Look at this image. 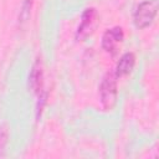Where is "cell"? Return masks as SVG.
Masks as SVG:
<instances>
[{
  "label": "cell",
  "instance_id": "3",
  "mask_svg": "<svg viewBox=\"0 0 159 159\" xmlns=\"http://www.w3.org/2000/svg\"><path fill=\"white\" fill-rule=\"evenodd\" d=\"M99 24V15L94 7H87L81 15V21L77 26L75 37L77 41H84L93 35Z\"/></svg>",
  "mask_w": 159,
  "mask_h": 159
},
{
  "label": "cell",
  "instance_id": "4",
  "mask_svg": "<svg viewBox=\"0 0 159 159\" xmlns=\"http://www.w3.org/2000/svg\"><path fill=\"white\" fill-rule=\"evenodd\" d=\"M123 40H124L123 29L120 26H113V27L107 29L104 31V34L102 35L101 45H102V48L107 53L114 56V55H117L119 46L123 42Z\"/></svg>",
  "mask_w": 159,
  "mask_h": 159
},
{
  "label": "cell",
  "instance_id": "1",
  "mask_svg": "<svg viewBox=\"0 0 159 159\" xmlns=\"http://www.w3.org/2000/svg\"><path fill=\"white\" fill-rule=\"evenodd\" d=\"M117 77L114 75L113 71H108L99 84V101L103 107V109L106 111H111L116 103H117V96H118V89H117Z\"/></svg>",
  "mask_w": 159,
  "mask_h": 159
},
{
  "label": "cell",
  "instance_id": "5",
  "mask_svg": "<svg viewBox=\"0 0 159 159\" xmlns=\"http://www.w3.org/2000/svg\"><path fill=\"white\" fill-rule=\"evenodd\" d=\"M29 88L36 96L40 94L42 91H45L43 70H42V63H41L40 58H37L31 67V71L29 75Z\"/></svg>",
  "mask_w": 159,
  "mask_h": 159
},
{
  "label": "cell",
  "instance_id": "7",
  "mask_svg": "<svg viewBox=\"0 0 159 159\" xmlns=\"http://www.w3.org/2000/svg\"><path fill=\"white\" fill-rule=\"evenodd\" d=\"M32 5H34V0H22L21 1V7L19 11V16H17V22H19L20 27H24L27 24V21L30 20Z\"/></svg>",
  "mask_w": 159,
  "mask_h": 159
},
{
  "label": "cell",
  "instance_id": "8",
  "mask_svg": "<svg viewBox=\"0 0 159 159\" xmlns=\"http://www.w3.org/2000/svg\"><path fill=\"white\" fill-rule=\"evenodd\" d=\"M10 138V128L6 122L0 124V157L4 154V150L9 143Z\"/></svg>",
  "mask_w": 159,
  "mask_h": 159
},
{
  "label": "cell",
  "instance_id": "6",
  "mask_svg": "<svg viewBox=\"0 0 159 159\" xmlns=\"http://www.w3.org/2000/svg\"><path fill=\"white\" fill-rule=\"evenodd\" d=\"M134 65H135V56L133 52H125L123 53L117 65H116V70L113 71L116 77L117 78H120V77H124V76H128L133 68H134Z\"/></svg>",
  "mask_w": 159,
  "mask_h": 159
},
{
  "label": "cell",
  "instance_id": "2",
  "mask_svg": "<svg viewBox=\"0 0 159 159\" xmlns=\"http://www.w3.org/2000/svg\"><path fill=\"white\" fill-rule=\"evenodd\" d=\"M158 0H144L142 1L133 15V22L134 26L139 30H143L148 26H150L158 14Z\"/></svg>",
  "mask_w": 159,
  "mask_h": 159
}]
</instances>
